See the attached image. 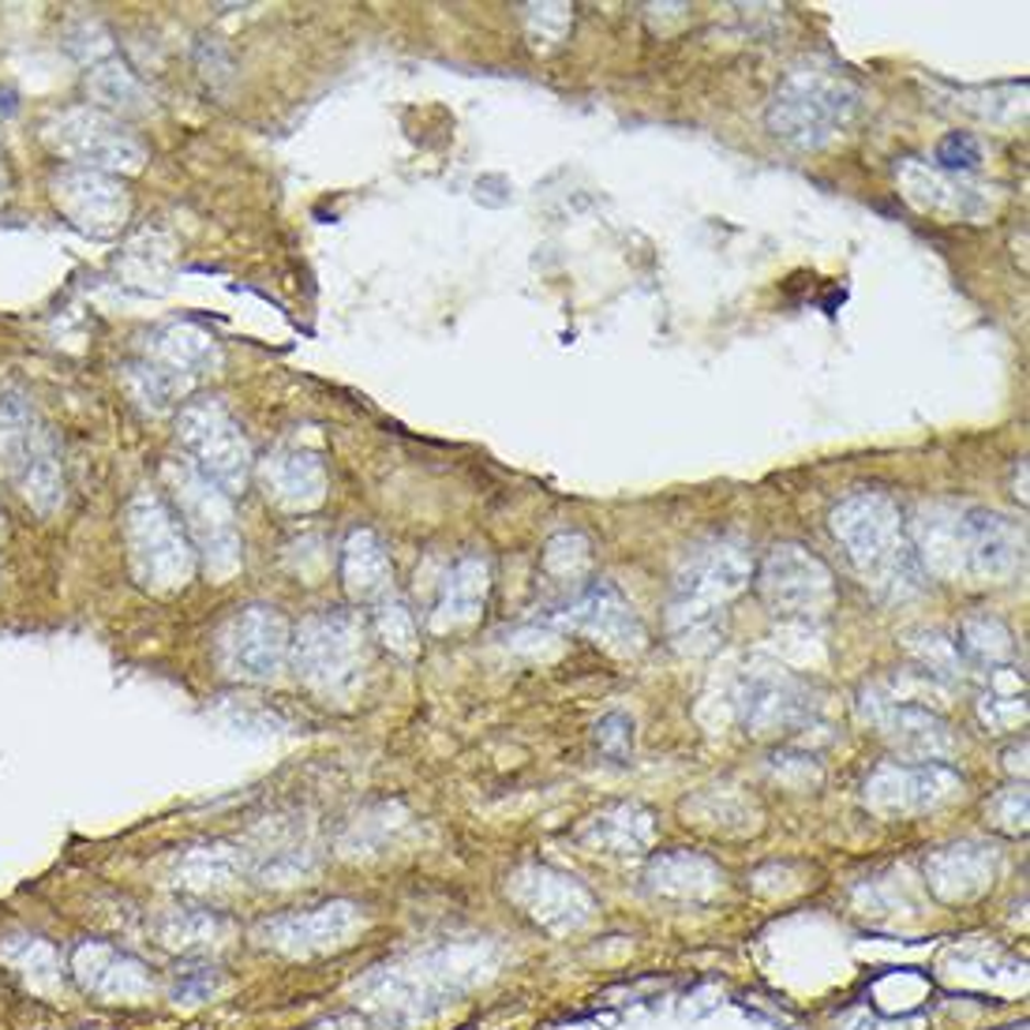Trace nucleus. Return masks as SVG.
Instances as JSON below:
<instances>
[{
  "label": "nucleus",
  "mask_w": 1030,
  "mask_h": 1030,
  "mask_svg": "<svg viewBox=\"0 0 1030 1030\" xmlns=\"http://www.w3.org/2000/svg\"><path fill=\"white\" fill-rule=\"evenodd\" d=\"M749 551L746 544L716 536L704 540L686 555V562L675 573V600H671V629L682 648H709L723 634V607L746 589L749 581Z\"/></svg>",
  "instance_id": "f257e3e1"
},
{
  "label": "nucleus",
  "mask_w": 1030,
  "mask_h": 1030,
  "mask_svg": "<svg viewBox=\"0 0 1030 1030\" xmlns=\"http://www.w3.org/2000/svg\"><path fill=\"white\" fill-rule=\"evenodd\" d=\"M832 533L843 544L847 559L877 584L880 592L892 596H907L922 581V566H918L911 544L903 533V517L899 506L880 491H858V495L843 498L832 509Z\"/></svg>",
  "instance_id": "f03ea898"
},
{
  "label": "nucleus",
  "mask_w": 1030,
  "mask_h": 1030,
  "mask_svg": "<svg viewBox=\"0 0 1030 1030\" xmlns=\"http://www.w3.org/2000/svg\"><path fill=\"white\" fill-rule=\"evenodd\" d=\"M0 476L42 517H50L64 503L57 439L20 390H0Z\"/></svg>",
  "instance_id": "7ed1b4c3"
},
{
  "label": "nucleus",
  "mask_w": 1030,
  "mask_h": 1030,
  "mask_svg": "<svg viewBox=\"0 0 1030 1030\" xmlns=\"http://www.w3.org/2000/svg\"><path fill=\"white\" fill-rule=\"evenodd\" d=\"M858 106L862 95L843 76L791 72L768 106V128L798 151H817L847 132V124L858 117Z\"/></svg>",
  "instance_id": "20e7f679"
},
{
  "label": "nucleus",
  "mask_w": 1030,
  "mask_h": 1030,
  "mask_svg": "<svg viewBox=\"0 0 1030 1030\" xmlns=\"http://www.w3.org/2000/svg\"><path fill=\"white\" fill-rule=\"evenodd\" d=\"M128 562L139 584L154 592H176L195 573V547L176 514L154 491H139L124 509Z\"/></svg>",
  "instance_id": "39448f33"
},
{
  "label": "nucleus",
  "mask_w": 1030,
  "mask_h": 1030,
  "mask_svg": "<svg viewBox=\"0 0 1030 1030\" xmlns=\"http://www.w3.org/2000/svg\"><path fill=\"white\" fill-rule=\"evenodd\" d=\"M42 143L53 154L79 169L101 173H139L146 162V146L120 117L98 106H72L53 113L42 124Z\"/></svg>",
  "instance_id": "423d86ee"
},
{
  "label": "nucleus",
  "mask_w": 1030,
  "mask_h": 1030,
  "mask_svg": "<svg viewBox=\"0 0 1030 1030\" xmlns=\"http://www.w3.org/2000/svg\"><path fill=\"white\" fill-rule=\"evenodd\" d=\"M165 484L176 495L184 533H188L195 551L202 555L207 570L215 578H229L240 566V533L233 525L229 495L210 484V480H202L188 461H169L165 465Z\"/></svg>",
  "instance_id": "0eeeda50"
},
{
  "label": "nucleus",
  "mask_w": 1030,
  "mask_h": 1030,
  "mask_svg": "<svg viewBox=\"0 0 1030 1030\" xmlns=\"http://www.w3.org/2000/svg\"><path fill=\"white\" fill-rule=\"evenodd\" d=\"M176 439L188 453V465L202 480L221 487L229 498L244 491L248 476H252V447H248L240 424L218 402H195L180 408Z\"/></svg>",
  "instance_id": "6e6552de"
},
{
  "label": "nucleus",
  "mask_w": 1030,
  "mask_h": 1030,
  "mask_svg": "<svg viewBox=\"0 0 1030 1030\" xmlns=\"http://www.w3.org/2000/svg\"><path fill=\"white\" fill-rule=\"evenodd\" d=\"M364 664V629L346 611L311 615L296 634V667L315 690H346Z\"/></svg>",
  "instance_id": "1a4fd4ad"
},
{
  "label": "nucleus",
  "mask_w": 1030,
  "mask_h": 1030,
  "mask_svg": "<svg viewBox=\"0 0 1030 1030\" xmlns=\"http://www.w3.org/2000/svg\"><path fill=\"white\" fill-rule=\"evenodd\" d=\"M50 199L87 237H113L132 215V195L117 173L79 169V165H64L61 173H53Z\"/></svg>",
  "instance_id": "9d476101"
},
{
  "label": "nucleus",
  "mask_w": 1030,
  "mask_h": 1030,
  "mask_svg": "<svg viewBox=\"0 0 1030 1030\" xmlns=\"http://www.w3.org/2000/svg\"><path fill=\"white\" fill-rule=\"evenodd\" d=\"M757 589L776 615H821L832 603V573L798 544H779L760 562Z\"/></svg>",
  "instance_id": "9b49d317"
},
{
  "label": "nucleus",
  "mask_w": 1030,
  "mask_h": 1030,
  "mask_svg": "<svg viewBox=\"0 0 1030 1030\" xmlns=\"http://www.w3.org/2000/svg\"><path fill=\"white\" fill-rule=\"evenodd\" d=\"M218 653L237 679H274L289 653V623L274 607H244L221 629Z\"/></svg>",
  "instance_id": "f8f14e48"
},
{
  "label": "nucleus",
  "mask_w": 1030,
  "mask_h": 1030,
  "mask_svg": "<svg viewBox=\"0 0 1030 1030\" xmlns=\"http://www.w3.org/2000/svg\"><path fill=\"white\" fill-rule=\"evenodd\" d=\"M143 364L157 371L184 397L195 386V379H202L207 371L221 364V352L218 341L202 327H195V322H169V327L151 333Z\"/></svg>",
  "instance_id": "ddd939ff"
},
{
  "label": "nucleus",
  "mask_w": 1030,
  "mask_h": 1030,
  "mask_svg": "<svg viewBox=\"0 0 1030 1030\" xmlns=\"http://www.w3.org/2000/svg\"><path fill=\"white\" fill-rule=\"evenodd\" d=\"M1023 551V533L993 509L963 506V573L1000 581L1016 570Z\"/></svg>",
  "instance_id": "4468645a"
},
{
  "label": "nucleus",
  "mask_w": 1030,
  "mask_h": 1030,
  "mask_svg": "<svg viewBox=\"0 0 1030 1030\" xmlns=\"http://www.w3.org/2000/svg\"><path fill=\"white\" fill-rule=\"evenodd\" d=\"M960 787L949 768L922 765V768H880L866 784V802L885 813H914L930 806L949 802Z\"/></svg>",
  "instance_id": "2eb2a0df"
},
{
  "label": "nucleus",
  "mask_w": 1030,
  "mask_h": 1030,
  "mask_svg": "<svg viewBox=\"0 0 1030 1030\" xmlns=\"http://www.w3.org/2000/svg\"><path fill=\"white\" fill-rule=\"evenodd\" d=\"M266 495L289 509H315L327 498V469L319 453L300 447H282L259 465Z\"/></svg>",
  "instance_id": "dca6fc26"
},
{
  "label": "nucleus",
  "mask_w": 1030,
  "mask_h": 1030,
  "mask_svg": "<svg viewBox=\"0 0 1030 1030\" xmlns=\"http://www.w3.org/2000/svg\"><path fill=\"white\" fill-rule=\"evenodd\" d=\"M566 618L573 626H581L584 634L603 637L607 645H618L626 653L629 648H642L645 642V629L637 623L634 607L611 584H592V589L578 592L570 600V607H566Z\"/></svg>",
  "instance_id": "f3484780"
},
{
  "label": "nucleus",
  "mask_w": 1030,
  "mask_h": 1030,
  "mask_svg": "<svg viewBox=\"0 0 1030 1030\" xmlns=\"http://www.w3.org/2000/svg\"><path fill=\"white\" fill-rule=\"evenodd\" d=\"M869 716H874L880 727H885V735L896 742L903 754L911 757H922L925 765H936V757L949 754L952 749V738H949V727H944L941 716H933L930 709H922V704H899V701H885V704H874L869 709Z\"/></svg>",
  "instance_id": "a211bd4d"
},
{
  "label": "nucleus",
  "mask_w": 1030,
  "mask_h": 1030,
  "mask_svg": "<svg viewBox=\"0 0 1030 1030\" xmlns=\"http://www.w3.org/2000/svg\"><path fill=\"white\" fill-rule=\"evenodd\" d=\"M810 712L802 686L784 675H765L754 679L746 693H742V720L754 735H776V731L795 727L798 720Z\"/></svg>",
  "instance_id": "6ab92c4d"
},
{
  "label": "nucleus",
  "mask_w": 1030,
  "mask_h": 1030,
  "mask_svg": "<svg viewBox=\"0 0 1030 1030\" xmlns=\"http://www.w3.org/2000/svg\"><path fill=\"white\" fill-rule=\"evenodd\" d=\"M487 584H491V570H487L484 559H476V555H465V559L453 562L450 573H447V581H442L439 603H435V615H431L435 629L469 626L472 618L484 611Z\"/></svg>",
  "instance_id": "aec40b11"
},
{
  "label": "nucleus",
  "mask_w": 1030,
  "mask_h": 1030,
  "mask_svg": "<svg viewBox=\"0 0 1030 1030\" xmlns=\"http://www.w3.org/2000/svg\"><path fill=\"white\" fill-rule=\"evenodd\" d=\"M341 578H346L349 596L357 600H383L394 578L386 544L379 540L371 528H357L349 533L346 547H341Z\"/></svg>",
  "instance_id": "412c9836"
},
{
  "label": "nucleus",
  "mask_w": 1030,
  "mask_h": 1030,
  "mask_svg": "<svg viewBox=\"0 0 1030 1030\" xmlns=\"http://www.w3.org/2000/svg\"><path fill=\"white\" fill-rule=\"evenodd\" d=\"M87 90H90V98L98 101V109H106V113H113V117L151 109V90L143 87V79H139L117 53H106V57L90 61Z\"/></svg>",
  "instance_id": "4be33fe9"
},
{
  "label": "nucleus",
  "mask_w": 1030,
  "mask_h": 1030,
  "mask_svg": "<svg viewBox=\"0 0 1030 1030\" xmlns=\"http://www.w3.org/2000/svg\"><path fill=\"white\" fill-rule=\"evenodd\" d=\"M903 188L911 195L918 210H933V215H974V188L960 184L955 176H944L925 165H907L903 169Z\"/></svg>",
  "instance_id": "5701e85b"
},
{
  "label": "nucleus",
  "mask_w": 1030,
  "mask_h": 1030,
  "mask_svg": "<svg viewBox=\"0 0 1030 1030\" xmlns=\"http://www.w3.org/2000/svg\"><path fill=\"white\" fill-rule=\"evenodd\" d=\"M960 648L971 656L974 664H1000L1011 656V634L1005 629V623L989 615H971L960 629Z\"/></svg>",
  "instance_id": "b1692460"
},
{
  "label": "nucleus",
  "mask_w": 1030,
  "mask_h": 1030,
  "mask_svg": "<svg viewBox=\"0 0 1030 1030\" xmlns=\"http://www.w3.org/2000/svg\"><path fill=\"white\" fill-rule=\"evenodd\" d=\"M589 540L581 533H559L544 547V570L559 584H578L589 573Z\"/></svg>",
  "instance_id": "393cba45"
},
{
  "label": "nucleus",
  "mask_w": 1030,
  "mask_h": 1030,
  "mask_svg": "<svg viewBox=\"0 0 1030 1030\" xmlns=\"http://www.w3.org/2000/svg\"><path fill=\"white\" fill-rule=\"evenodd\" d=\"M379 629H383L386 645H394L397 653H408L413 648V618H408L402 600H386L379 603Z\"/></svg>",
  "instance_id": "a878e982"
},
{
  "label": "nucleus",
  "mask_w": 1030,
  "mask_h": 1030,
  "mask_svg": "<svg viewBox=\"0 0 1030 1030\" xmlns=\"http://www.w3.org/2000/svg\"><path fill=\"white\" fill-rule=\"evenodd\" d=\"M936 162H941L944 169H952V173H960V169H974V165L982 162V146H978V139L967 135V132H952V135L941 143V151H936Z\"/></svg>",
  "instance_id": "bb28decb"
},
{
  "label": "nucleus",
  "mask_w": 1030,
  "mask_h": 1030,
  "mask_svg": "<svg viewBox=\"0 0 1030 1030\" xmlns=\"http://www.w3.org/2000/svg\"><path fill=\"white\" fill-rule=\"evenodd\" d=\"M596 738H600V746L607 749V754H615V738H618V746H623L629 754V742H634V723L615 712V716H607L596 727Z\"/></svg>",
  "instance_id": "cd10ccee"
},
{
  "label": "nucleus",
  "mask_w": 1030,
  "mask_h": 1030,
  "mask_svg": "<svg viewBox=\"0 0 1030 1030\" xmlns=\"http://www.w3.org/2000/svg\"><path fill=\"white\" fill-rule=\"evenodd\" d=\"M0 188H4V162H0Z\"/></svg>",
  "instance_id": "c85d7f7f"
}]
</instances>
